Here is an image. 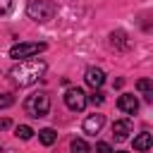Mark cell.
Here are the masks:
<instances>
[{
  "label": "cell",
  "instance_id": "cell-9",
  "mask_svg": "<svg viewBox=\"0 0 153 153\" xmlns=\"http://www.w3.org/2000/svg\"><path fill=\"white\" fill-rule=\"evenodd\" d=\"M129 131H131V124H129L127 120H117V122L112 124V134H115L117 141H124V139L129 136Z\"/></svg>",
  "mask_w": 153,
  "mask_h": 153
},
{
  "label": "cell",
  "instance_id": "cell-16",
  "mask_svg": "<svg viewBox=\"0 0 153 153\" xmlns=\"http://www.w3.org/2000/svg\"><path fill=\"white\" fill-rule=\"evenodd\" d=\"M12 103H14V98H12L10 93H0V110H2V108H10Z\"/></svg>",
  "mask_w": 153,
  "mask_h": 153
},
{
  "label": "cell",
  "instance_id": "cell-12",
  "mask_svg": "<svg viewBox=\"0 0 153 153\" xmlns=\"http://www.w3.org/2000/svg\"><path fill=\"white\" fill-rule=\"evenodd\" d=\"M38 139H41V143H43V146H53V143H55V139H57V131H55V129H50V127H45V129H41V131H38Z\"/></svg>",
  "mask_w": 153,
  "mask_h": 153
},
{
  "label": "cell",
  "instance_id": "cell-7",
  "mask_svg": "<svg viewBox=\"0 0 153 153\" xmlns=\"http://www.w3.org/2000/svg\"><path fill=\"white\" fill-rule=\"evenodd\" d=\"M103 124H105V117H103L100 112H93V115H88V117L84 120V131H86V134H98V131L103 129Z\"/></svg>",
  "mask_w": 153,
  "mask_h": 153
},
{
  "label": "cell",
  "instance_id": "cell-5",
  "mask_svg": "<svg viewBox=\"0 0 153 153\" xmlns=\"http://www.w3.org/2000/svg\"><path fill=\"white\" fill-rule=\"evenodd\" d=\"M86 93L81 91V88H67L65 91V105L69 108V110H74V112H81L84 108H86Z\"/></svg>",
  "mask_w": 153,
  "mask_h": 153
},
{
  "label": "cell",
  "instance_id": "cell-6",
  "mask_svg": "<svg viewBox=\"0 0 153 153\" xmlns=\"http://www.w3.org/2000/svg\"><path fill=\"white\" fill-rule=\"evenodd\" d=\"M117 108H120L122 112H127V115H134V112L139 110V100H136L134 93H122L120 100H117Z\"/></svg>",
  "mask_w": 153,
  "mask_h": 153
},
{
  "label": "cell",
  "instance_id": "cell-19",
  "mask_svg": "<svg viewBox=\"0 0 153 153\" xmlns=\"http://www.w3.org/2000/svg\"><path fill=\"white\" fill-rule=\"evenodd\" d=\"M12 127V122L7 120V117H0V131H5V129H10Z\"/></svg>",
  "mask_w": 153,
  "mask_h": 153
},
{
  "label": "cell",
  "instance_id": "cell-20",
  "mask_svg": "<svg viewBox=\"0 0 153 153\" xmlns=\"http://www.w3.org/2000/svg\"><path fill=\"white\" fill-rule=\"evenodd\" d=\"M115 153H127V151H115Z\"/></svg>",
  "mask_w": 153,
  "mask_h": 153
},
{
  "label": "cell",
  "instance_id": "cell-17",
  "mask_svg": "<svg viewBox=\"0 0 153 153\" xmlns=\"http://www.w3.org/2000/svg\"><path fill=\"white\" fill-rule=\"evenodd\" d=\"M10 10H12V0H0V17L10 14Z\"/></svg>",
  "mask_w": 153,
  "mask_h": 153
},
{
  "label": "cell",
  "instance_id": "cell-2",
  "mask_svg": "<svg viewBox=\"0 0 153 153\" xmlns=\"http://www.w3.org/2000/svg\"><path fill=\"white\" fill-rule=\"evenodd\" d=\"M55 12H57V5H55L53 0H31V2L26 5V14H29V19L41 22V24L50 22V19L55 17Z\"/></svg>",
  "mask_w": 153,
  "mask_h": 153
},
{
  "label": "cell",
  "instance_id": "cell-13",
  "mask_svg": "<svg viewBox=\"0 0 153 153\" xmlns=\"http://www.w3.org/2000/svg\"><path fill=\"white\" fill-rule=\"evenodd\" d=\"M69 148H72V153H91V148H88V143L84 139H72Z\"/></svg>",
  "mask_w": 153,
  "mask_h": 153
},
{
  "label": "cell",
  "instance_id": "cell-3",
  "mask_svg": "<svg viewBox=\"0 0 153 153\" xmlns=\"http://www.w3.org/2000/svg\"><path fill=\"white\" fill-rule=\"evenodd\" d=\"M24 110L29 117L38 120V117H45L48 110H50V98L45 91H38V93H31L26 100H24Z\"/></svg>",
  "mask_w": 153,
  "mask_h": 153
},
{
  "label": "cell",
  "instance_id": "cell-21",
  "mask_svg": "<svg viewBox=\"0 0 153 153\" xmlns=\"http://www.w3.org/2000/svg\"><path fill=\"white\" fill-rule=\"evenodd\" d=\"M0 153H2V148H0Z\"/></svg>",
  "mask_w": 153,
  "mask_h": 153
},
{
  "label": "cell",
  "instance_id": "cell-11",
  "mask_svg": "<svg viewBox=\"0 0 153 153\" xmlns=\"http://www.w3.org/2000/svg\"><path fill=\"white\" fill-rule=\"evenodd\" d=\"M136 88L143 93V98H146L148 103L153 100V84H151V79H139V81H136Z\"/></svg>",
  "mask_w": 153,
  "mask_h": 153
},
{
  "label": "cell",
  "instance_id": "cell-8",
  "mask_svg": "<svg viewBox=\"0 0 153 153\" xmlns=\"http://www.w3.org/2000/svg\"><path fill=\"white\" fill-rule=\"evenodd\" d=\"M84 79H86V84H88L91 88H100L103 81H105V74H103V69H98V67H88L86 74H84Z\"/></svg>",
  "mask_w": 153,
  "mask_h": 153
},
{
  "label": "cell",
  "instance_id": "cell-4",
  "mask_svg": "<svg viewBox=\"0 0 153 153\" xmlns=\"http://www.w3.org/2000/svg\"><path fill=\"white\" fill-rule=\"evenodd\" d=\"M43 50H45V43H17V45L10 48V57H14V60H29V57H33V55H38Z\"/></svg>",
  "mask_w": 153,
  "mask_h": 153
},
{
  "label": "cell",
  "instance_id": "cell-10",
  "mask_svg": "<svg viewBox=\"0 0 153 153\" xmlns=\"http://www.w3.org/2000/svg\"><path fill=\"white\" fill-rule=\"evenodd\" d=\"M151 143H153V139H151L148 131H141V134L134 136V148H136V151H148Z\"/></svg>",
  "mask_w": 153,
  "mask_h": 153
},
{
  "label": "cell",
  "instance_id": "cell-14",
  "mask_svg": "<svg viewBox=\"0 0 153 153\" xmlns=\"http://www.w3.org/2000/svg\"><path fill=\"white\" fill-rule=\"evenodd\" d=\"M14 136H17V139H24V141H26V139H31V136H33V129H31L29 124H19V127L14 129Z\"/></svg>",
  "mask_w": 153,
  "mask_h": 153
},
{
  "label": "cell",
  "instance_id": "cell-15",
  "mask_svg": "<svg viewBox=\"0 0 153 153\" xmlns=\"http://www.w3.org/2000/svg\"><path fill=\"white\" fill-rule=\"evenodd\" d=\"M86 100H91L93 105H103V100H105V93H103V91H98V88H93L91 98H86Z\"/></svg>",
  "mask_w": 153,
  "mask_h": 153
},
{
  "label": "cell",
  "instance_id": "cell-1",
  "mask_svg": "<svg viewBox=\"0 0 153 153\" xmlns=\"http://www.w3.org/2000/svg\"><path fill=\"white\" fill-rule=\"evenodd\" d=\"M45 69H48V65L43 60L29 57V60H22L19 65H14L12 72H10V76H12V81L17 86H31V84H36L45 74Z\"/></svg>",
  "mask_w": 153,
  "mask_h": 153
},
{
  "label": "cell",
  "instance_id": "cell-18",
  "mask_svg": "<svg viewBox=\"0 0 153 153\" xmlns=\"http://www.w3.org/2000/svg\"><path fill=\"white\" fill-rule=\"evenodd\" d=\"M96 153H112V148H110V143L100 141V143H96Z\"/></svg>",
  "mask_w": 153,
  "mask_h": 153
}]
</instances>
